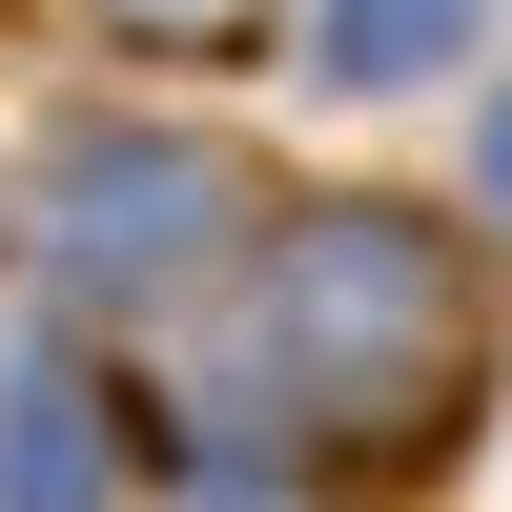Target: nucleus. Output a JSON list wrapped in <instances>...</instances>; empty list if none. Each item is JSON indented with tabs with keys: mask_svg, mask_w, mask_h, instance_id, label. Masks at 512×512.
I'll list each match as a JSON object with an SVG mask.
<instances>
[{
	"mask_svg": "<svg viewBox=\"0 0 512 512\" xmlns=\"http://www.w3.org/2000/svg\"><path fill=\"white\" fill-rule=\"evenodd\" d=\"M451 41H472V0H328V62L349 82H431Z\"/></svg>",
	"mask_w": 512,
	"mask_h": 512,
	"instance_id": "nucleus-4",
	"label": "nucleus"
},
{
	"mask_svg": "<svg viewBox=\"0 0 512 512\" xmlns=\"http://www.w3.org/2000/svg\"><path fill=\"white\" fill-rule=\"evenodd\" d=\"M103 41H144V62H226V41H267V0H82Z\"/></svg>",
	"mask_w": 512,
	"mask_h": 512,
	"instance_id": "nucleus-5",
	"label": "nucleus"
},
{
	"mask_svg": "<svg viewBox=\"0 0 512 512\" xmlns=\"http://www.w3.org/2000/svg\"><path fill=\"white\" fill-rule=\"evenodd\" d=\"M0 512H123V410L82 390L62 349L0 369Z\"/></svg>",
	"mask_w": 512,
	"mask_h": 512,
	"instance_id": "nucleus-3",
	"label": "nucleus"
},
{
	"mask_svg": "<svg viewBox=\"0 0 512 512\" xmlns=\"http://www.w3.org/2000/svg\"><path fill=\"white\" fill-rule=\"evenodd\" d=\"M246 349H267V410L328 472H431V451L472 431V390H492V287H472V246H451L431 205L349 185V205H287L267 226Z\"/></svg>",
	"mask_w": 512,
	"mask_h": 512,
	"instance_id": "nucleus-1",
	"label": "nucleus"
},
{
	"mask_svg": "<svg viewBox=\"0 0 512 512\" xmlns=\"http://www.w3.org/2000/svg\"><path fill=\"white\" fill-rule=\"evenodd\" d=\"M492 205H512V103H492Z\"/></svg>",
	"mask_w": 512,
	"mask_h": 512,
	"instance_id": "nucleus-6",
	"label": "nucleus"
},
{
	"mask_svg": "<svg viewBox=\"0 0 512 512\" xmlns=\"http://www.w3.org/2000/svg\"><path fill=\"white\" fill-rule=\"evenodd\" d=\"M41 226H62V287H185L226 246V164L164 144V123H103V144H62Z\"/></svg>",
	"mask_w": 512,
	"mask_h": 512,
	"instance_id": "nucleus-2",
	"label": "nucleus"
}]
</instances>
